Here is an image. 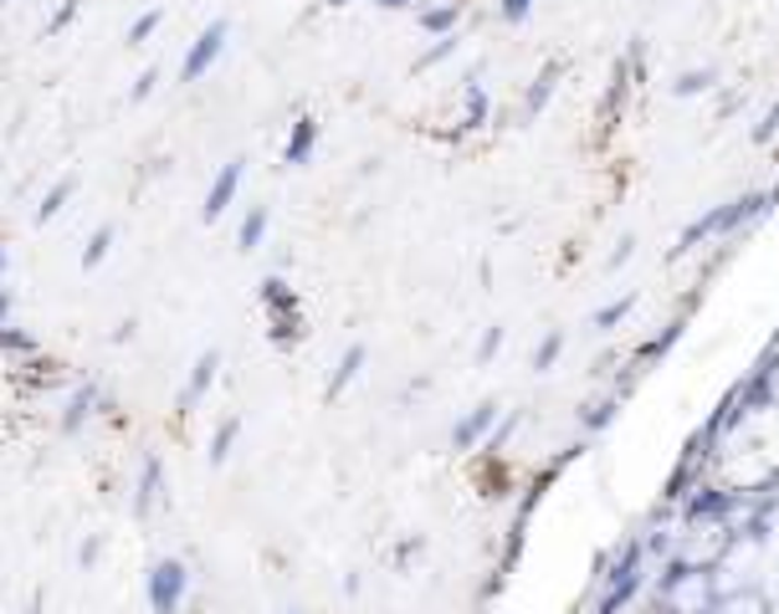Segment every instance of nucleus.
Returning a JSON list of instances; mask_svg holds the SVG:
<instances>
[{
    "mask_svg": "<svg viewBox=\"0 0 779 614\" xmlns=\"http://www.w3.org/2000/svg\"><path fill=\"white\" fill-rule=\"evenodd\" d=\"M708 87H718V67H687L672 77V98H703Z\"/></svg>",
    "mask_w": 779,
    "mask_h": 614,
    "instance_id": "13",
    "label": "nucleus"
},
{
    "mask_svg": "<svg viewBox=\"0 0 779 614\" xmlns=\"http://www.w3.org/2000/svg\"><path fill=\"white\" fill-rule=\"evenodd\" d=\"M154 87H159V67H144V72L134 77V87H129V103H144Z\"/></svg>",
    "mask_w": 779,
    "mask_h": 614,
    "instance_id": "26",
    "label": "nucleus"
},
{
    "mask_svg": "<svg viewBox=\"0 0 779 614\" xmlns=\"http://www.w3.org/2000/svg\"><path fill=\"white\" fill-rule=\"evenodd\" d=\"M462 11H467V0H441V5H426L416 21H421V32H431V36H452Z\"/></svg>",
    "mask_w": 779,
    "mask_h": 614,
    "instance_id": "9",
    "label": "nucleus"
},
{
    "mask_svg": "<svg viewBox=\"0 0 779 614\" xmlns=\"http://www.w3.org/2000/svg\"><path fill=\"white\" fill-rule=\"evenodd\" d=\"M129 338H134V317H129V323H119V328H113V344H129Z\"/></svg>",
    "mask_w": 779,
    "mask_h": 614,
    "instance_id": "31",
    "label": "nucleus"
},
{
    "mask_svg": "<svg viewBox=\"0 0 779 614\" xmlns=\"http://www.w3.org/2000/svg\"><path fill=\"white\" fill-rule=\"evenodd\" d=\"M492 431H498V405H492V399H482L477 410H467V416L457 420V431H452V446H457V450H472V446H482Z\"/></svg>",
    "mask_w": 779,
    "mask_h": 614,
    "instance_id": "5",
    "label": "nucleus"
},
{
    "mask_svg": "<svg viewBox=\"0 0 779 614\" xmlns=\"http://www.w3.org/2000/svg\"><path fill=\"white\" fill-rule=\"evenodd\" d=\"M364 359H370V349L364 344H349L344 349V359H339V369H334V380H328V399H339L349 384L359 380V369H364Z\"/></svg>",
    "mask_w": 779,
    "mask_h": 614,
    "instance_id": "12",
    "label": "nucleus"
},
{
    "mask_svg": "<svg viewBox=\"0 0 779 614\" xmlns=\"http://www.w3.org/2000/svg\"><path fill=\"white\" fill-rule=\"evenodd\" d=\"M560 77H564V62H543V72L534 77V87H528V98H524V118H539L543 108H549V98H554Z\"/></svg>",
    "mask_w": 779,
    "mask_h": 614,
    "instance_id": "8",
    "label": "nucleus"
},
{
    "mask_svg": "<svg viewBox=\"0 0 779 614\" xmlns=\"http://www.w3.org/2000/svg\"><path fill=\"white\" fill-rule=\"evenodd\" d=\"M380 11H406V5H416V0H374Z\"/></svg>",
    "mask_w": 779,
    "mask_h": 614,
    "instance_id": "32",
    "label": "nucleus"
},
{
    "mask_svg": "<svg viewBox=\"0 0 779 614\" xmlns=\"http://www.w3.org/2000/svg\"><path fill=\"white\" fill-rule=\"evenodd\" d=\"M631 256H636V236H621V241H615V251L606 256V272H621Z\"/></svg>",
    "mask_w": 779,
    "mask_h": 614,
    "instance_id": "27",
    "label": "nucleus"
},
{
    "mask_svg": "<svg viewBox=\"0 0 779 614\" xmlns=\"http://www.w3.org/2000/svg\"><path fill=\"white\" fill-rule=\"evenodd\" d=\"M498 16L508 21V26H524L534 16V0H498Z\"/></svg>",
    "mask_w": 779,
    "mask_h": 614,
    "instance_id": "25",
    "label": "nucleus"
},
{
    "mask_svg": "<svg viewBox=\"0 0 779 614\" xmlns=\"http://www.w3.org/2000/svg\"><path fill=\"white\" fill-rule=\"evenodd\" d=\"M98 405H103L98 384H83V389H72V399H68V416H62V435H77V431H83V420L93 416Z\"/></svg>",
    "mask_w": 779,
    "mask_h": 614,
    "instance_id": "10",
    "label": "nucleus"
},
{
    "mask_svg": "<svg viewBox=\"0 0 779 614\" xmlns=\"http://www.w3.org/2000/svg\"><path fill=\"white\" fill-rule=\"evenodd\" d=\"M0 5H5V0H0Z\"/></svg>",
    "mask_w": 779,
    "mask_h": 614,
    "instance_id": "37",
    "label": "nucleus"
},
{
    "mask_svg": "<svg viewBox=\"0 0 779 614\" xmlns=\"http://www.w3.org/2000/svg\"><path fill=\"white\" fill-rule=\"evenodd\" d=\"M498 349H503V328H488L482 333V344H477V364H492Z\"/></svg>",
    "mask_w": 779,
    "mask_h": 614,
    "instance_id": "28",
    "label": "nucleus"
},
{
    "mask_svg": "<svg viewBox=\"0 0 779 614\" xmlns=\"http://www.w3.org/2000/svg\"><path fill=\"white\" fill-rule=\"evenodd\" d=\"M237 435H241V420L231 416V420H220L216 425V435H211V466H220L226 456H231V446H237Z\"/></svg>",
    "mask_w": 779,
    "mask_h": 614,
    "instance_id": "18",
    "label": "nucleus"
},
{
    "mask_svg": "<svg viewBox=\"0 0 779 614\" xmlns=\"http://www.w3.org/2000/svg\"><path fill=\"white\" fill-rule=\"evenodd\" d=\"M0 349L26 353V359H32V353H36V338H32V333H21V328H0Z\"/></svg>",
    "mask_w": 779,
    "mask_h": 614,
    "instance_id": "24",
    "label": "nucleus"
},
{
    "mask_svg": "<svg viewBox=\"0 0 779 614\" xmlns=\"http://www.w3.org/2000/svg\"><path fill=\"white\" fill-rule=\"evenodd\" d=\"M457 47H462V36H457V32H452V36H436V41H431V47H426L421 57H416V67H410V72H431V67H441L446 57H457Z\"/></svg>",
    "mask_w": 779,
    "mask_h": 614,
    "instance_id": "15",
    "label": "nucleus"
},
{
    "mask_svg": "<svg viewBox=\"0 0 779 614\" xmlns=\"http://www.w3.org/2000/svg\"><path fill=\"white\" fill-rule=\"evenodd\" d=\"M775 133H779V103H775V108H769V113L759 118V123H754V144H769Z\"/></svg>",
    "mask_w": 779,
    "mask_h": 614,
    "instance_id": "29",
    "label": "nucleus"
},
{
    "mask_svg": "<svg viewBox=\"0 0 779 614\" xmlns=\"http://www.w3.org/2000/svg\"><path fill=\"white\" fill-rule=\"evenodd\" d=\"M113 226H98V231H93V241H87L83 246V272H98L103 266V256H108V251H113Z\"/></svg>",
    "mask_w": 779,
    "mask_h": 614,
    "instance_id": "17",
    "label": "nucleus"
},
{
    "mask_svg": "<svg viewBox=\"0 0 779 614\" xmlns=\"http://www.w3.org/2000/svg\"><path fill=\"white\" fill-rule=\"evenodd\" d=\"M585 431H606L610 420H615V399H600V405H585Z\"/></svg>",
    "mask_w": 779,
    "mask_h": 614,
    "instance_id": "23",
    "label": "nucleus"
},
{
    "mask_svg": "<svg viewBox=\"0 0 779 614\" xmlns=\"http://www.w3.org/2000/svg\"><path fill=\"white\" fill-rule=\"evenodd\" d=\"M226 36H231V21H211L195 41H190L185 62H180V83H201L205 72L220 62V51H226Z\"/></svg>",
    "mask_w": 779,
    "mask_h": 614,
    "instance_id": "2",
    "label": "nucleus"
},
{
    "mask_svg": "<svg viewBox=\"0 0 779 614\" xmlns=\"http://www.w3.org/2000/svg\"><path fill=\"white\" fill-rule=\"evenodd\" d=\"M159 26H165V11H159V5H154V11H144V16H134V26H129V47H144V41H149Z\"/></svg>",
    "mask_w": 779,
    "mask_h": 614,
    "instance_id": "19",
    "label": "nucleus"
},
{
    "mask_svg": "<svg viewBox=\"0 0 779 614\" xmlns=\"http://www.w3.org/2000/svg\"><path fill=\"white\" fill-rule=\"evenodd\" d=\"M72 195H77V174H62V180H57L47 195H41V205H36V220L47 226L51 216H62V205H68Z\"/></svg>",
    "mask_w": 779,
    "mask_h": 614,
    "instance_id": "14",
    "label": "nucleus"
},
{
    "mask_svg": "<svg viewBox=\"0 0 779 614\" xmlns=\"http://www.w3.org/2000/svg\"><path fill=\"white\" fill-rule=\"evenodd\" d=\"M5 313H11V298L0 292V328H5Z\"/></svg>",
    "mask_w": 779,
    "mask_h": 614,
    "instance_id": "34",
    "label": "nucleus"
},
{
    "mask_svg": "<svg viewBox=\"0 0 779 614\" xmlns=\"http://www.w3.org/2000/svg\"><path fill=\"white\" fill-rule=\"evenodd\" d=\"M267 205H252V210H247V220H241V236H237V246L241 251H256L262 246V236H267Z\"/></svg>",
    "mask_w": 779,
    "mask_h": 614,
    "instance_id": "16",
    "label": "nucleus"
},
{
    "mask_svg": "<svg viewBox=\"0 0 779 614\" xmlns=\"http://www.w3.org/2000/svg\"><path fill=\"white\" fill-rule=\"evenodd\" d=\"M564 353V333L554 328V333H543L539 338V349H534V369H554V359Z\"/></svg>",
    "mask_w": 779,
    "mask_h": 614,
    "instance_id": "20",
    "label": "nucleus"
},
{
    "mask_svg": "<svg viewBox=\"0 0 779 614\" xmlns=\"http://www.w3.org/2000/svg\"><path fill=\"white\" fill-rule=\"evenodd\" d=\"M98 553H103V543H98V538H87L83 549H77V564H83V568H93V564H98Z\"/></svg>",
    "mask_w": 779,
    "mask_h": 614,
    "instance_id": "30",
    "label": "nucleus"
},
{
    "mask_svg": "<svg viewBox=\"0 0 779 614\" xmlns=\"http://www.w3.org/2000/svg\"><path fill=\"white\" fill-rule=\"evenodd\" d=\"M262 308H267V323H272V344L277 349H292L298 338H303V313H298V298H292V287L283 277H267L262 282Z\"/></svg>",
    "mask_w": 779,
    "mask_h": 614,
    "instance_id": "1",
    "label": "nucleus"
},
{
    "mask_svg": "<svg viewBox=\"0 0 779 614\" xmlns=\"http://www.w3.org/2000/svg\"><path fill=\"white\" fill-rule=\"evenodd\" d=\"M0 262H5V246H0Z\"/></svg>",
    "mask_w": 779,
    "mask_h": 614,
    "instance_id": "36",
    "label": "nucleus"
},
{
    "mask_svg": "<svg viewBox=\"0 0 779 614\" xmlns=\"http://www.w3.org/2000/svg\"><path fill=\"white\" fill-rule=\"evenodd\" d=\"M77 11H83V0H62V5L51 11V21H47V41H51V36H62V32H68L72 21H77Z\"/></svg>",
    "mask_w": 779,
    "mask_h": 614,
    "instance_id": "21",
    "label": "nucleus"
},
{
    "mask_svg": "<svg viewBox=\"0 0 779 614\" xmlns=\"http://www.w3.org/2000/svg\"><path fill=\"white\" fill-rule=\"evenodd\" d=\"M323 5H334V11H339V5H355V0H323Z\"/></svg>",
    "mask_w": 779,
    "mask_h": 614,
    "instance_id": "35",
    "label": "nucleus"
},
{
    "mask_svg": "<svg viewBox=\"0 0 779 614\" xmlns=\"http://www.w3.org/2000/svg\"><path fill=\"white\" fill-rule=\"evenodd\" d=\"M185 564L180 558H159V564L149 568V610L154 614H175L180 610V599H185Z\"/></svg>",
    "mask_w": 779,
    "mask_h": 614,
    "instance_id": "3",
    "label": "nucleus"
},
{
    "mask_svg": "<svg viewBox=\"0 0 779 614\" xmlns=\"http://www.w3.org/2000/svg\"><path fill=\"white\" fill-rule=\"evenodd\" d=\"M26 614H41V589H36V594L26 599Z\"/></svg>",
    "mask_w": 779,
    "mask_h": 614,
    "instance_id": "33",
    "label": "nucleus"
},
{
    "mask_svg": "<svg viewBox=\"0 0 779 614\" xmlns=\"http://www.w3.org/2000/svg\"><path fill=\"white\" fill-rule=\"evenodd\" d=\"M159 492H165V461H159V456H149V461L139 466L134 517H149V513H154V502H159Z\"/></svg>",
    "mask_w": 779,
    "mask_h": 614,
    "instance_id": "7",
    "label": "nucleus"
},
{
    "mask_svg": "<svg viewBox=\"0 0 779 614\" xmlns=\"http://www.w3.org/2000/svg\"><path fill=\"white\" fill-rule=\"evenodd\" d=\"M631 308H636V298H615V302H606V308L595 313V328H600V333L615 328V323H621V317H626Z\"/></svg>",
    "mask_w": 779,
    "mask_h": 614,
    "instance_id": "22",
    "label": "nucleus"
},
{
    "mask_svg": "<svg viewBox=\"0 0 779 614\" xmlns=\"http://www.w3.org/2000/svg\"><path fill=\"white\" fill-rule=\"evenodd\" d=\"M313 144H319V123L313 118H298L288 133V149H283V165H308V154H313Z\"/></svg>",
    "mask_w": 779,
    "mask_h": 614,
    "instance_id": "11",
    "label": "nucleus"
},
{
    "mask_svg": "<svg viewBox=\"0 0 779 614\" xmlns=\"http://www.w3.org/2000/svg\"><path fill=\"white\" fill-rule=\"evenodd\" d=\"M241 174H247V159H231V165H220V174L211 180V195H205V205H201L205 220H220V216H226V205H231V200H237V190H241Z\"/></svg>",
    "mask_w": 779,
    "mask_h": 614,
    "instance_id": "4",
    "label": "nucleus"
},
{
    "mask_svg": "<svg viewBox=\"0 0 779 614\" xmlns=\"http://www.w3.org/2000/svg\"><path fill=\"white\" fill-rule=\"evenodd\" d=\"M216 369H220V353H216V349H205L201 359H195V369H190L185 389H180V416H190V410H195V405L205 399V389L216 384Z\"/></svg>",
    "mask_w": 779,
    "mask_h": 614,
    "instance_id": "6",
    "label": "nucleus"
}]
</instances>
